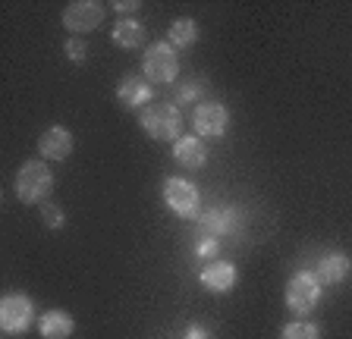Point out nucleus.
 <instances>
[{
  "label": "nucleus",
  "instance_id": "0eeeda50",
  "mask_svg": "<svg viewBox=\"0 0 352 339\" xmlns=\"http://www.w3.org/2000/svg\"><path fill=\"white\" fill-rule=\"evenodd\" d=\"M198 229H201L205 236H214V239L239 236L242 233V211L239 207H230V204L205 207L201 217H198Z\"/></svg>",
  "mask_w": 352,
  "mask_h": 339
},
{
  "label": "nucleus",
  "instance_id": "6e6552de",
  "mask_svg": "<svg viewBox=\"0 0 352 339\" xmlns=\"http://www.w3.org/2000/svg\"><path fill=\"white\" fill-rule=\"evenodd\" d=\"M192 129L198 139H223L230 129V110L220 101H201L192 110Z\"/></svg>",
  "mask_w": 352,
  "mask_h": 339
},
{
  "label": "nucleus",
  "instance_id": "6ab92c4d",
  "mask_svg": "<svg viewBox=\"0 0 352 339\" xmlns=\"http://www.w3.org/2000/svg\"><path fill=\"white\" fill-rule=\"evenodd\" d=\"M208 91V82H201V79H189V82H183L179 89H176V107H189V104H195L198 107V97Z\"/></svg>",
  "mask_w": 352,
  "mask_h": 339
},
{
  "label": "nucleus",
  "instance_id": "412c9836",
  "mask_svg": "<svg viewBox=\"0 0 352 339\" xmlns=\"http://www.w3.org/2000/svg\"><path fill=\"white\" fill-rule=\"evenodd\" d=\"M41 217H44V223H47L51 229H63V223H66L63 207L60 204H41Z\"/></svg>",
  "mask_w": 352,
  "mask_h": 339
},
{
  "label": "nucleus",
  "instance_id": "7ed1b4c3",
  "mask_svg": "<svg viewBox=\"0 0 352 339\" xmlns=\"http://www.w3.org/2000/svg\"><path fill=\"white\" fill-rule=\"evenodd\" d=\"M142 75H145L151 85H170L179 75V54L170 41H154L145 47V57H142Z\"/></svg>",
  "mask_w": 352,
  "mask_h": 339
},
{
  "label": "nucleus",
  "instance_id": "9b49d317",
  "mask_svg": "<svg viewBox=\"0 0 352 339\" xmlns=\"http://www.w3.org/2000/svg\"><path fill=\"white\" fill-rule=\"evenodd\" d=\"M236 280H239V270H236V264H233V261H223V258L205 264V270L198 273V283H201L208 292H214V295L230 292V289L236 286Z\"/></svg>",
  "mask_w": 352,
  "mask_h": 339
},
{
  "label": "nucleus",
  "instance_id": "5701e85b",
  "mask_svg": "<svg viewBox=\"0 0 352 339\" xmlns=\"http://www.w3.org/2000/svg\"><path fill=\"white\" fill-rule=\"evenodd\" d=\"M183 339H211V330L205 324H189L183 330Z\"/></svg>",
  "mask_w": 352,
  "mask_h": 339
},
{
  "label": "nucleus",
  "instance_id": "9d476101",
  "mask_svg": "<svg viewBox=\"0 0 352 339\" xmlns=\"http://www.w3.org/2000/svg\"><path fill=\"white\" fill-rule=\"evenodd\" d=\"M117 101L129 110H145L154 101V85L145 75H123L117 82Z\"/></svg>",
  "mask_w": 352,
  "mask_h": 339
},
{
  "label": "nucleus",
  "instance_id": "a211bd4d",
  "mask_svg": "<svg viewBox=\"0 0 352 339\" xmlns=\"http://www.w3.org/2000/svg\"><path fill=\"white\" fill-rule=\"evenodd\" d=\"M280 339H321V327L308 317H296L280 330Z\"/></svg>",
  "mask_w": 352,
  "mask_h": 339
},
{
  "label": "nucleus",
  "instance_id": "f257e3e1",
  "mask_svg": "<svg viewBox=\"0 0 352 339\" xmlns=\"http://www.w3.org/2000/svg\"><path fill=\"white\" fill-rule=\"evenodd\" d=\"M142 132L154 141H179L183 139V113L176 104H151L139 113Z\"/></svg>",
  "mask_w": 352,
  "mask_h": 339
},
{
  "label": "nucleus",
  "instance_id": "1a4fd4ad",
  "mask_svg": "<svg viewBox=\"0 0 352 339\" xmlns=\"http://www.w3.org/2000/svg\"><path fill=\"white\" fill-rule=\"evenodd\" d=\"M101 23H104V7L95 3V0H73L63 10V25L73 35H88V32H95Z\"/></svg>",
  "mask_w": 352,
  "mask_h": 339
},
{
  "label": "nucleus",
  "instance_id": "f8f14e48",
  "mask_svg": "<svg viewBox=\"0 0 352 339\" xmlns=\"http://www.w3.org/2000/svg\"><path fill=\"white\" fill-rule=\"evenodd\" d=\"M349 273H352V258L346 251H327L315 264V277L321 280V286H340V283L349 280Z\"/></svg>",
  "mask_w": 352,
  "mask_h": 339
},
{
  "label": "nucleus",
  "instance_id": "2eb2a0df",
  "mask_svg": "<svg viewBox=\"0 0 352 339\" xmlns=\"http://www.w3.org/2000/svg\"><path fill=\"white\" fill-rule=\"evenodd\" d=\"M38 333L41 339H69L76 333V320L69 317V311L51 308L38 317Z\"/></svg>",
  "mask_w": 352,
  "mask_h": 339
},
{
  "label": "nucleus",
  "instance_id": "423d86ee",
  "mask_svg": "<svg viewBox=\"0 0 352 339\" xmlns=\"http://www.w3.org/2000/svg\"><path fill=\"white\" fill-rule=\"evenodd\" d=\"M38 324L35 302L25 292H7L0 299V330L10 336H22Z\"/></svg>",
  "mask_w": 352,
  "mask_h": 339
},
{
  "label": "nucleus",
  "instance_id": "aec40b11",
  "mask_svg": "<svg viewBox=\"0 0 352 339\" xmlns=\"http://www.w3.org/2000/svg\"><path fill=\"white\" fill-rule=\"evenodd\" d=\"M195 258H201V261H208V264H211V261H217V255H220V239H214V236H205V233H201V236L195 239Z\"/></svg>",
  "mask_w": 352,
  "mask_h": 339
},
{
  "label": "nucleus",
  "instance_id": "ddd939ff",
  "mask_svg": "<svg viewBox=\"0 0 352 339\" xmlns=\"http://www.w3.org/2000/svg\"><path fill=\"white\" fill-rule=\"evenodd\" d=\"M73 132L66 129V126H47L38 139V151H41L44 161H66V157L73 154Z\"/></svg>",
  "mask_w": 352,
  "mask_h": 339
},
{
  "label": "nucleus",
  "instance_id": "20e7f679",
  "mask_svg": "<svg viewBox=\"0 0 352 339\" xmlns=\"http://www.w3.org/2000/svg\"><path fill=\"white\" fill-rule=\"evenodd\" d=\"M164 204L173 211L176 217L183 220H198L201 217V192L192 179H183V176H167L164 179Z\"/></svg>",
  "mask_w": 352,
  "mask_h": 339
},
{
  "label": "nucleus",
  "instance_id": "f03ea898",
  "mask_svg": "<svg viewBox=\"0 0 352 339\" xmlns=\"http://www.w3.org/2000/svg\"><path fill=\"white\" fill-rule=\"evenodd\" d=\"M16 198L22 204H41L47 195L54 192V173L44 161H25L16 173Z\"/></svg>",
  "mask_w": 352,
  "mask_h": 339
},
{
  "label": "nucleus",
  "instance_id": "4468645a",
  "mask_svg": "<svg viewBox=\"0 0 352 339\" xmlns=\"http://www.w3.org/2000/svg\"><path fill=\"white\" fill-rule=\"evenodd\" d=\"M148 38V29L135 19V16H123V19H117L113 23V29H110V41L117 47H123V51H135V47L145 45Z\"/></svg>",
  "mask_w": 352,
  "mask_h": 339
},
{
  "label": "nucleus",
  "instance_id": "b1692460",
  "mask_svg": "<svg viewBox=\"0 0 352 339\" xmlns=\"http://www.w3.org/2000/svg\"><path fill=\"white\" fill-rule=\"evenodd\" d=\"M110 7H113V10H117V13H135V10H139L142 7V3H139V0H132V3H126V0H117V3H110Z\"/></svg>",
  "mask_w": 352,
  "mask_h": 339
},
{
  "label": "nucleus",
  "instance_id": "39448f33",
  "mask_svg": "<svg viewBox=\"0 0 352 339\" xmlns=\"http://www.w3.org/2000/svg\"><path fill=\"white\" fill-rule=\"evenodd\" d=\"M321 280L315 277V270H296L293 277H289V283H286V308L293 311V314H311V311L318 308V302H321Z\"/></svg>",
  "mask_w": 352,
  "mask_h": 339
},
{
  "label": "nucleus",
  "instance_id": "dca6fc26",
  "mask_svg": "<svg viewBox=\"0 0 352 339\" xmlns=\"http://www.w3.org/2000/svg\"><path fill=\"white\" fill-rule=\"evenodd\" d=\"M173 157L176 163H183L189 170H198L208 163V148L198 135H183L179 141H173Z\"/></svg>",
  "mask_w": 352,
  "mask_h": 339
},
{
  "label": "nucleus",
  "instance_id": "f3484780",
  "mask_svg": "<svg viewBox=\"0 0 352 339\" xmlns=\"http://www.w3.org/2000/svg\"><path fill=\"white\" fill-rule=\"evenodd\" d=\"M167 41L176 47V51H186V47H192L198 41V23H195V19H189V16L176 19V23L170 25V32H167Z\"/></svg>",
  "mask_w": 352,
  "mask_h": 339
},
{
  "label": "nucleus",
  "instance_id": "4be33fe9",
  "mask_svg": "<svg viewBox=\"0 0 352 339\" xmlns=\"http://www.w3.org/2000/svg\"><path fill=\"white\" fill-rule=\"evenodd\" d=\"M63 51H66V57L73 60V63H82V60H85V54H88V47H85V41H82V38H66Z\"/></svg>",
  "mask_w": 352,
  "mask_h": 339
}]
</instances>
